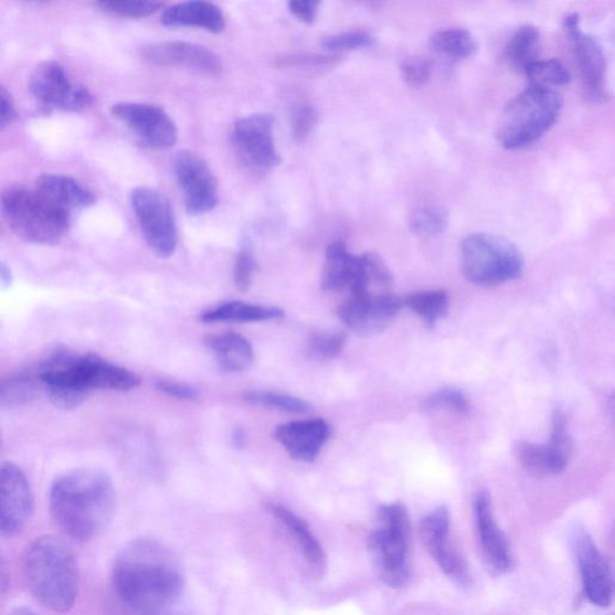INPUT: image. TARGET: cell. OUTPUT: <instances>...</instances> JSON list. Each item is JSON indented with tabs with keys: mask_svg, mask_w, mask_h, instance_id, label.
<instances>
[{
	"mask_svg": "<svg viewBox=\"0 0 615 615\" xmlns=\"http://www.w3.org/2000/svg\"><path fill=\"white\" fill-rule=\"evenodd\" d=\"M172 170L190 214H204L216 208L218 182L206 161L197 153L183 150L174 157Z\"/></svg>",
	"mask_w": 615,
	"mask_h": 615,
	"instance_id": "obj_13",
	"label": "cell"
},
{
	"mask_svg": "<svg viewBox=\"0 0 615 615\" xmlns=\"http://www.w3.org/2000/svg\"><path fill=\"white\" fill-rule=\"evenodd\" d=\"M450 518L445 507L432 510L422 518L420 538L434 562L445 575L459 585L470 583L469 566L456 547L449 541Z\"/></svg>",
	"mask_w": 615,
	"mask_h": 615,
	"instance_id": "obj_15",
	"label": "cell"
},
{
	"mask_svg": "<svg viewBox=\"0 0 615 615\" xmlns=\"http://www.w3.org/2000/svg\"><path fill=\"white\" fill-rule=\"evenodd\" d=\"M30 91L41 105L66 113H79L94 102L93 94L85 86L76 84L62 64L52 61L35 67Z\"/></svg>",
	"mask_w": 615,
	"mask_h": 615,
	"instance_id": "obj_10",
	"label": "cell"
},
{
	"mask_svg": "<svg viewBox=\"0 0 615 615\" xmlns=\"http://www.w3.org/2000/svg\"><path fill=\"white\" fill-rule=\"evenodd\" d=\"M563 98L555 89L528 87L502 109L497 139L507 149L524 148L538 141L558 120Z\"/></svg>",
	"mask_w": 615,
	"mask_h": 615,
	"instance_id": "obj_7",
	"label": "cell"
},
{
	"mask_svg": "<svg viewBox=\"0 0 615 615\" xmlns=\"http://www.w3.org/2000/svg\"><path fill=\"white\" fill-rule=\"evenodd\" d=\"M320 2L312 0H291L289 10L300 22L311 24L316 21Z\"/></svg>",
	"mask_w": 615,
	"mask_h": 615,
	"instance_id": "obj_45",
	"label": "cell"
},
{
	"mask_svg": "<svg viewBox=\"0 0 615 615\" xmlns=\"http://www.w3.org/2000/svg\"><path fill=\"white\" fill-rule=\"evenodd\" d=\"M584 596L594 606L606 608L613 598V580L609 565L593 538L584 529L572 534Z\"/></svg>",
	"mask_w": 615,
	"mask_h": 615,
	"instance_id": "obj_17",
	"label": "cell"
},
{
	"mask_svg": "<svg viewBox=\"0 0 615 615\" xmlns=\"http://www.w3.org/2000/svg\"><path fill=\"white\" fill-rule=\"evenodd\" d=\"M26 586L45 608L70 612L78 595V565L75 553L54 536L38 538L23 560Z\"/></svg>",
	"mask_w": 615,
	"mask_h": 615,
	"instance_id": "obj_4",
	"label": "cell"
},
{
	"mask_svg": "<svg viewBox=\"0 0 615 615\" xmlns=\"http://www.w3.org/2000/svg\"><path fill=\"white\" fill-rule=\"evenodd\" d=\"M430 49L439 56L460 61L473 57L478 46L473 34L464 29H447L430 38Z\"/></svg>",
	"mask_w": 615,
	"mask_h": 615,
	"instance_id": "obj_29",
	"label": "cell"
},
{
	"mask_svg": "<svg viewBox=\"0 0 615 615\" xmlns=\"http://www.w3.org/2000/svg\"><path fill=\"white\" fill-rule=\"evenodd\" d=\"M317 123L318 112L316 107L307 103L296 105L291 115V128L296 141L306 140Z\"/></svg>",
	"mask_w": 615,
	"mask_h": 615,
	"instance_id": "obj_40",
	"label": "cell"
},
{
	"mask_svg": "<svg viewBox=\"0 0 615 615\" xmlns=\"http://www.w3.org/2000/svg\"><path fill=\"white\" fill-rule=\"evenodd\" d=\"M402 307L403 299L394 295L349 296L339 308V317L350 331L368 337L385 331Z\"/></svg>",
	"mask_w": 615,
	"mask_h": 615,
	"instance_id": "obj_21",
	"label": "cell"
},
{
	"mask_svg": "<svg viewBox=\"0 0 615 615\" xmlns=\"http://www.w3.org/2000/svg\"><path fill=\"white\" fill-rule=\"evenodd\" d=\"M540 50V31L537 26L527 24L517 30L510 40L505 59L515 71L524 73L527 67L538 61Z\"/></svg>",
	"mask_w": 615,
	"mask_h": 615,
	"instance_id": "obj_30",
	"label": "cell"
},
{
	"mask_svg": "<svg viewBox=\"0 0 615 615\" xmlns=\"http://www.w3.org/2000/svg\"><path fill=\"white\" fill-rule=\"evenodd\" d=\"M362 273V256L351 254L343 242H335L326 252L322 289L328 293L349 291L352 295L360 288Z\"/></svg>",
	"mask_w": 615,
	"mask_h": 615,
	"instance_id": "obj_23",
	"label": "cell"
},
{
	"mask_svg": "<svg viewBox=\"0 0 615 615\" xmlns=\"http://www.w3.org/2000/svg\"><path fill=\"white\" fill-rule=\"evenodd\" d=\"M275 119L256 114L238 119L231 131V142L240 158L255 170L267 171L280 166L275 135Z\"/></svg>",
	"mask_w": 615,
	"mask_h": 615,
	"instance_id": "obj_11",
	"label": "cell"
},
{
	"mask_svg": "<svg viewBox=\"0 0 615 615\" xmlns=\"http://www.w3.org/2000/svg\"><path fill=\"white\" fill-rule=\"evenodd\" d=\"M161 23L167 26H194L213 34L225 31L226 21L221 8L210 2H184L162 11Z\"/></svg>",
	"mask_w": 615,
	"mask_h": 615,
	"instance_id": "obj_24",
	"label": "cell"
},
{
	"mask_svg": "<svg viewBox=\"0 0 615 615\" xmlns=\"http://www.w3.org/2000/svg\"><path fill=\"white\" fill-rule=\"evenodd\" d=\"M563 26L573 44L585 97L603 102L607 97L606 54L598 40L581 31L577 12H571L563 20Z\"/></svg>",
	"mask_w": 615,
	"mask_h": 615,
	"instance_id": "obj_14",
	"label": "cell"
},
{
	"mask_svg": "<svg viewBox=\"0 0 615 615\" xmlns=\"http://www.w3.org/2000/svg\"><path fill=\"white\" fill-rule=\"evenodd\" d=\"M378 527L368 539V552L379 579L390 587H403L412 579V523L404 505H382Z\"/></svg>",
	"mask_w": 615,
	"mask_h": 615,
	"instance_id": "obj_5",
	"label": "cell"
},
{
	"mask_svg": "<svg viewBox=\"0 0 615 615\" xmlns=\"http://www.w3.org/2000/svg\"><path fill=\"white\" fill-rule=\"evenodd\" d=\"M118 597L142 615H159L179 603L185 577L179 558L167 545L139 539L123 549L113 569Z\"/></svg>",
	"mask_w": 615,
	"mask_h": 615,
	"instance_id": "obj_1",
	"label": "cell"
},
{
	"mask_svg": "<svg viewBox=\"0 0 615 615\" xmlns=\"http://www.w3.org/2000/svg\"><path fill=\"white\" fill-rule=\"evenodd\" d=\"M17 118L15 104L10 93L0 86V130L7 128Z\"/></svg>",
	"mask_w": 615,
	"mask_h": 615,
	"instance_id": "obj_46",
	"label": "cell"
},
{
	"mask_svg": "<svg viewBox=\"0 0 615 615\" xmlns=\"http://www.w3.org/2000/svg\"><path fill=\"white\" fill-rule=\"evenodd\" d=\"M112 115L126 125L149 148L166 150L179 139L174 121L161 107L144 103H119Z\"/></svg>",
	"mask_w": 615,
	"mask_h": 615,
	"instance_id": "obj_16",
	"label": "cell"
},
{
	"mask_svg": "<svg viewBox=\"0 0 615 615\" xmlns=\"http://www.w3.org/2000/svg\"><path fill=\"white\" fill-rule=\"evenodd\" d=\"M346 343L344 333H314L308 339L307 357L317 361L333 360L343 351Z\"/></svg>",
	"mask_w": 615,
	"mask_h": 615,
	"instance_id": "obj_37",
	"label": "cell"
},
{
	"mask_svg": "<svg viewBox=\"0 0 615 615\" xmlns=\"http://www.w3.org/2000/svg\"><path fill=\"white\" fill-rule=\"evenodd\" d=\"M208 347L227 372H243L254 362V350L244 337L227 332L210 337Z\"/></svg>",
	"mask_w": 615,
	"mask_h": 615,
	"instance_id": "obj_27",
	"label": "cell"
},
{
	"mask_svg": "<svg viewBox=\"0 0 615 615\" xmlns=\"http://www.w3.org/2000/svg\"><path fill=\"white\" fill-rule=\"evenodd\" d=\"M449 223L448 211L442 204H425L409 216V229L421 238H432L444 234Z\"/></svg>",
	"mask_w": 615,
	"mask_h": 615,
	"instance_id": "obj_33",
	"label": "cell"
},
{
	"mask_svg": "<svg viewBox=\"0 0 615 615\" xmlns=\"http://www.w3.org/2000/svg\"><path fill=\"white\" fill-rule=\"evenodd\" d=\"M284 311L278 308L265 307L232 300L202 314L201 320L212 322H259L278 320Z\"/></svg>",
	"mask_w": 615,
	"mask_h": 615,
	"instance_id": "obj_28",
	"label": "cell"
},
{
	"mask_svg": "<svg viewBox=\"0 0 615 615\" xmlns=\"http://www.w3.org/2000/svg\"><path fill=\"white\" fill-rule=\"evenodd\" d=\"M377 39L365 31H349L325 36L321 45L325 50L340 53L374 46Z\"/></svg>",
	"mask_w": 615,
	"mask_h": 615,
	"instance_id": "obj_38",
	"label": "cell"
},
{
	"mask_svg": "<svg viewBox=\"0 0 615 615\" xmlns=\"http://www.w3.org/2000/svg\"><path fill=\"white\" fill-rule=\"evenodd\" d=\"M340 56H319V54H304V56H291L282 59L280 66L291 67L299 71H324L338 64Z\"/></svg>",
	"mask_w": 615,
	"mask_h": 615,
	"instance_id": "obj_42",
	"label": "cell"
},
{
	"mask_svg": "<svg viewBox=\"0 0 615 615\" xmlns=\"http://www.w3.org/2000/svg\"><path fill=\"white\" fill-rule=\"evenodd\" d=\"M427 410H447L456 414H468L470 403L466 394L456 389H443L430 395L423 403Z\"/></svg>",
	"mask_w": 615,
	"mask_h": 615,
	"instance_id": "obj_39",
	"label": "cell"
},
{
	"mask_svg": "<svg viewBox=\"0 0 615 615\" xmlns=\"http://www.w3.org/2000/svg\"><path fill=\"white\" fill-rule=\"evenodd\" d=\"M9 580L10 577L8 565L2 552H0V594H3L8 591Z\"/></svg>",
	"mask_w": 615,
	"mask_h": 615,
	"instance_id": "obj_47",
	"label": "cell"
},
{
	"mask_svg": "<svg viewBox=\"0 0 615 615\" xmlns=\"http://www.w3.org/2000/svg\"><path fill=\"white\" fill-rule=\"evenodd\" d=\"M268 511L289 532L309 566L316 570L318 575H321L327 565V556L321 543L312 534L305 519L278 503H269Z\"/></svg>",
	"mask_w": 615,
	"mask_h": 615,
	"instance_id": "obj_25",
	"label": "cell"
},
{
	"mask_svg": "<svg viewBox=\"0 0 615 615\" xmlns=\"http://www.w3.org/2000/svg\"><path fill=\"white\" fill-rule=\"evenodd\" d=\"M130 203L150 251L161 258L172 256L179 237L170 200L156 189L142 187L132 191Z\"/></svg>",
	"mask_w": 615,
	"mask_h": 615,
	"instance_id": "obj_9",
	"label": "cell"
},
{
	"mask_svg": "<svg viewBox=\"0 0 615 615\" xmlns=\"http://www.w3.org/2000/svg\"><path fill=\"white\" fill-rule=\"evenodd\" d=\"M116 490L112 477L100 469L66 471L52 484L50 510L54 523L76 541L97 539L112 523Z\"/></svg>",
	"mask_w": 615,
	"mask_h": 615,
	"instance_id": "obj_2",
	"label": "cell"
},
{
	"mask_svg": "<svg viewBox=\"0 0 615 615\" xmlns=\"http://www.w3.org/2000/svg\"><path fill=\"white\" fill-rule=\"evenodd\" d=\"M98 7L117 17L144 19L155 15L166 8V3L156 2V0H103Z\"/></svg>",
	"mask_w": 615,
	"mask_h": 615,
	"instance_id": "obj_35",
	"label": "cell"
},
{
	"mask_svg": "<svg viewBox=\"0 0 615 615\" xmlns=\"http://www.w3.org/2000/svg\"><path fill=\"white\" fill-rule=\"evenodd\" d=\"M39 378L36 372H21L0 378V406L11 407L34 400Z\"/></svg>",
	"mask_w": 615,
	"mask_h": 615,
	"instance_id": "obj_32",
	"label": "cell"
},
{
	"mask_svg": "<svg viewBox=\"0 0 615 615\" xmlns=\"http://www.w3.org/2000/svg\"><path fill=\"white\" fill-rule=\"evenodd\" d=\"M330 426L321 418L296 421L278 426L276 441L299 462L312 463L330 437Z\"/></svg>",
	"mask_w": 615,
	"mask_h": 615,
	"instance_id": "obj_22",
	"label": "cell"
},
{
	"mask_svg": "<svg viewBox=\"0 0 615 615\" xmlns=\"http://www.w3.org/2000/svg\"><path fill=\"white\" fill-rule=\"evenodd\" d=\"M463 276L470 283L494 286L521 277L524 257L510 240L489 234L464 238L459 250Z\"/></svg>",
	"mask_w": 615,
	"mask_h": 615,
	"instance_id": "obj_8",
	"label": "cell"
},
{
	"mask_svg": "<svg viewBox=\"0 0 615 615\" xmlns=\"http://www.w3.org/2000/svg\"><path fill=\"white\" fill-rule=\"evenodd\" d=\"M474 515L486 565L497 576L507 575L515 568V558L507 536L496 521L487 491L480 490L476 495Z\"/></svg>",
	"mask_w": 615,
	"mask_h": 615,
	"instance_id": "obj_20",
	"label": "cell"
},
{
	"mask_svg": "<svg viewBox=\"0 0 615 615\" xmlns=\"http://www.w3.org/2000/svg\"><path fill=\"white\" fill-rule=\"evenodd\" d=\"M34 189L40 195L70 213L73 210L91 208L97 201L91 190L72 177L63 174L40 176Z\"/></svg>",
	"mask_w": 615,
	"mask_h": 615,
	"instance_id": "obj_26",
	"label": "cell"
},
{
	"mask_svg": "<svg viewBox=\"0 0 615 615\" xmlns=\"http://www.w3.org/2000/svg\"><path fill=\"white\" fill-rule=\"evenodd\" d=\"M244 399L250 403L276 409L279 410V412L290 414H306L310 412L311 409L306 401L293 397V395L288 394L253 391L245 394Z\"/></svg>",
	"mask_w": 615,
	"mask_h": 615,
	"instance_id": "obj_36",
	"label": "cell"
},
{
	"mask_svg": "<svg viewBox=\"0 0 615 615\" xmlns=\"http://www.w3.org/2000/svg\"><path fill=\"white\" fill-rule=\"evenodd\" d=\"M157 389L170 397L182 401H195L199 399V392L181 382L161 380L157 382Z\"/></svg>",
	"mask_w": 615,
	"mask_h": 615,
	"instance_id": "obj_44",
	"label": "cell"
},
{
	"mask_svg": "<svg viewBox=\"0 0 615 615\" xmlns=\"http://www.w3.org/2000/svg\"><path fill=\"white\" fill-rule=\"evenodd\" d=\"M141 57L150 65L182 67L203 76L218 77L224 72L221 59L213 51L185 41L146 45L141 49Z\"/></svg>",
	"mask_w": 615,
	"mask_h": 615,
	"instance_id": "obj_19",
	"label": "cell"
},
{
	"mask_svg": "<svg viewBox=\"0 0 615 615\" xmlns=\"http://www.w3.org/2000/svg\"><path fill=\"white\" fill-rule=\"evenodd\" d=\"M0 209L10 229L25 242L56 245L71 227V213L40 195L35 189L8 188L0 195Z\"/></svg>",
	"mask_w": 615,
	"mask_h": 615,
	"instance_id": "obj_6",
	"label": "cell"
},
{
	"mask_svg": "<svg viewBox=\"0 0 615 615\" xmlns=\"http://www.w3.org/2000/svg\"><path fill=\"white\" fill-rule=\"evenodd\" d=\"M256 262L250 244H244L236 259L234 282L241 291H247L252 284Z\"/></svg>",
	"mask_w": 615,
	"mask_h": 615,
	"instance_id": "obj_43",
	"label": "cell"
},
{
	"mask_svg": "<svg viewBox=\"0 0 615 615\" xmlns=\"http://www.w3.org/2000/svg\"><path fill=\"white\" fill-rule=\"evenodd\" d=\"M34 498L29 478L11 462L0 463V538H15L30 523Z\"/></svg>",
	"mask_w": 615,
	"mask_h": 615,
	"instance_id": "obj_12",
	"label": "cell"
},
{
	"mask_svg": "<svg viewBox=\"0 0 615 615\" xmlns=\"http://www.w3.org/2000/svg\"><path fill=\"white\" fill-rule=\"evenodd\" d=\"M516 455L523 468L538 476L562 474L572 455V442L566 428V416L555 410L550 444L538 445L521 442L516 445Z\"/></svg>",
	"mask_w": 615,
	"mask_h": 615,
	"instance_id": "obj_18",
	"label": "cell"
},
{
	"mask_svg": "<svg viewBox=\"0 0 615 615\" xmlns=\"http://www.w3.org/2000/svg\"><path fill=\"white\" fill-rule=\"evenodd\" d=\"M40 384L59 407L72 410L95 390L127 392L138 388L141 379L95 353L60 351L38 367Z\"/></svg>",
	"mask_w": 615,
	"mask_h": 615,
	"instance_id": "obj_3",
	"label": "cell"
},
{
	"mask_svg": "<svg viewBox=\"0 0 615 615\" xmlns=\"http://www.w3.org/2000/svg\"><path fill=\"white\" fill-rule=\"evenodd\" d=\"M12 279L10 268L6 264L0 263V289H8L12 284Z\"/></svg>",
	"mask_w": 615,
	"mask_h": 615,
	"instance_id": "obj_48",
	"label": "cell"
},
{
	"mask_svg": "<svg viewBox=\"0 0 615 615\" xmlns=\"http://www.w3.org/2000/svg\"><path fill=\"white\" fill-rule=\"evenodd\" d=\"M524 74L529 79L530 87L554 89V87L568 85L571 81L565 65L556 60H538L527 67Z\"/></svg>",
	"mask_w": 615,
	"mask_h": 615,
	"instance_id": "obj_34",
	"label": "cell"
},
{
	"mask_svg": "<svg viewBox=\"0 0 615 615\" xmlns=\"http://www.w3.org/2000/svg\"><path fill=\"white\" fill-rule=\"evenodd\" d=\"M403 306L416 312L428 327H434L447 316L449 298L444 290L422 291L403 299Z\"/></svg>",
	"mask_w": 615,
	"mask_h": 615,
	"instance_id": "obj_31",
	"label": "cell"
},
{
	"mask_svg": "<svg viewBox=\"0 0 615 615\" xmlns=\"http://www.w3.org/2000/svg\"><path fill=\"white\" fill-rule=\"evenodd\" d=\"M400 71L405 84L417 88L427 84L431 77V63L420 56L409 57L402 62Z\"/></svg>",
	"mask_w": 615,
	"mask_h": 615,
	"instance_id": "obj_41",
	"label": "cell"
},
{
	"mask_svg": "<svg viewBox=\"0 0 615 615\" xmlns=\"http://www.w3.org/2000/svg\"><path fill=\"white\" fill-rule=\"evenodd\" d=\"M9 615H39L34 611L26 607H18L13 609Z\"/></svg>",
	"mask_w": 615,
	"mask_h": 615,
	"instance_id": "obj_49",
	"label": "cell"
}]
</instances>
